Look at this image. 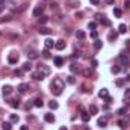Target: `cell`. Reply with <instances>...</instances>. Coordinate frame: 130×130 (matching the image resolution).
<instances>
[{
	"label": "cell",
	"instance_id": "6da1fadb",
	"mask_svg": "<svg viewBox=\"0 0 130 130\" xmlns=\"http://www.w3.org/2000/svg\"><path fill=\"white\" fill-rule=\"evenodd\" d=\"M44 76H46V73H44V71H41V70H39V71H36V73H33V74H32V77L35 79V80H42V79H44Z\"/></svg>",
	"mask_w": 130,
	"mask_h": 130
},
{
	"label": "cell",
	"instance_id": "d6a6232c",
	"mask_svg": "<svg viewBox=\"0 0 130 130\" xmlns=\"http://www.w3.org/2000/svg\"><path fill=\"white\" fill-rule=\"evenodd\" d=\"M27 58H29V59H36V58H38V53L30 52V53H27Z\"/></svg>",
	"mask_w": 130,
	"mask_h": 130
},
{
	"label": "cell",
	"instance_id": "816d5d0a",
	"mask_svg": "<svg viewBox=\"0 0 130 130\" xmlns=\"http://www.w3.org/2000/svg\"><path fill=\"white\" fill-rule=\"evenodd\" d=\"M114 2H115V0H106V3H107V5H114Z\"/></svg>",
	"mask_w": 130,
	"mask_h": 130
},
{
	"label": "cell",
	"instance_id": "277c9868",
	"mask_svg": "<svg viewBox=\"0 0 130 130\" xmlns=\"http://www.w3.org/2000/svg\"><path fill=\"white\" fill-rule=\"evenodd\" d=\"M70 70H71V73H73V74H76V73H79V71H80V67H79V64L73 62V64L70 65Z\"/></svg>",
	"mask_w": 130,
	"mask_h": 130
},
{
	"label": "cell",
	"instance_id": "7c38bea8",
	"mask_svg": "<svg viewBox=\"0 0 130 130\" xmlns=\"http://www.w3.org/2000/svg\"><path fill=\"white\" fill-rule=\"evenodd\" d=\"M80 110H82V120H83L85 123H88V121H89V118H91V116H89V114H88V112H85L82 107H80Z\"/></svg>",
	"mask_w": 130,
	"mask_h": 130
},
{
	"label": "cell",
	"instance_id": "9f6ffc18",
	"mask_svg": "<svg viewBox=\"0 0 130 130\" xmlns=\"http://www.w3.org/2000/svg\"><path fill=\"white\" fill-rule=\"evenodd\" d=\"M0 36H2V33H0Z\"/></svg>",
	"mask_w": 130,
	"mask_h": 130
},
{
	"label": "cell",
	"instance_id": "60d3db41",
	"mask_svg": "<svg viewBox=\"0 0 130 130\" xmlns=\"http://www.w3.org/2000/svg\"><path fill=\"white\" fill-rule=\"evenodd\" d=\"M124 97H126V98H130V88L126 89V92H124Z\"/></svg>",
	"mask_w": 130,
	"mask_h": 130
},
{
	"label": "cell",
	"instance_id": "8fae6325",
	"mask_svg": "<svg viewBox=\"0 0 130 130\" xmlns=\"http://www.w3.org/2000/svg\"><path fill=\"white\" fill-rule=\"evenodd\" d=\"M68 6L70 8H79V6H80V2H79V0H70Z\"/></svg>",
	"mask_w": 130,
	"mask_h": 130
},
{
	"label": "cell",
	"instance_id": "3957f363",
	"mask_svg": "<svg viewBox=\"0 0 130 130\" xmlns=\"http://www.w3.org/2000/svg\"><path fill=\"white\" fill-rule=\"evenodd\" d=\"M39 33H41V35H50V33H52V29H48V27H46V26H39Z\"/></svg>",
	"mask_w": 130,
	"mask_h": 130
},
{
	"label": "cell",
	"instance_id": "4dcf8cb0",
	"mask_svg": "<svg viewBox=\"0 0 130 130\" xmlns=\"http://www.w3.org/2000/svg\"><path fill=\"white\" fill-rule=\"evenodd\" d=\"M52 85H58V88H61V89H62V86H64V83H62V82L59 80V79H55Z\"/></svg>",
	"mask_w": 130,
	"mask_h": 130
},
{
	"label": "cell",
	"instance_id": "7bdbcfd3",
	"mask_svg": "<svg viewBox=\"0 0 130 130\" xmlns=\"http://www.w3.org/2000/svg\"><path fill=\"white\" fill-rule=\"evenodd\" d=\"M83 76H85V77H89V76H91V73H89V70H83Z\"/></svg>",
	"mask_w": 130,
	"mask_h": 130
},
{
	"label": "cell",
	"instance_id": "4fadbf2b",
	"mask_svg": "<svg viewBox=\"0 0 130 130\" xmlns=\"http://www.w3.org/2000/svg\"><path fill=\"white\" fill-rule=\"evenodd\" d=\"M76 36H77V39H80V41H83V39L86 38V35H85L83 30H77V32H76Z\"/></svg>",
	"mask_w": 130,
	"mask_h": 130
},
{
	"label": "cell",
	"instance_id": "ee69618b",
	"mask_svg": "<svg viewBox=\"0 0 130 130\" xmlns=\"http://www.w3.org/2000/svg\"><path fill=\"white\" fill-rule=\"evenodd\" d=\"M89 2H91L92 5H95V6H97V5H100V0H89Z\"/></svg>",
	"mask_w": 130,
	"mask_h": 130
},
{
	"label": "cell",
	"instance_id": "11a10c76",
	"mask_svg": "<svg viewBox=\"0 0 130 130\" xmlns=\"http://www.w3.org/2000/svg\"><path fill=\"white\" fill-rule=\"evenodd\" d=\"M127 80H129V82H130V74H129V76H127Z\"/></svg>",
	"mask_w": 130,
	"mask_h": 130
},
{
	"label": "cell",
	"instance_id": "ba28073f",
	"mask_svg": "<svg viewBox=\"0 0 130 130\" xmlns=\"http://www.w3.org/2000/svg\"><path fill=\"white\" fill-rule=\"evenodd\" d=\"M53 62H55V65L58 67V68H59V67H62V65H64V59H62V58H59V56H56V58L53 59Z\"/></svg>",
	"mask_w": 130,
	"mask_h": 130
},
{
	"label": "cell",
	"instance_id": "d6986e66",
	"mask_svg": "<svg viewBox=\"0 0 130 130\" xmlns=\"http://www.w3.org/2000/svg\"><path fill=\"white\" fill-rule=\"evenodd\" d=\"M26 91H27V85H26V83H21L20 86H18V92L23 94V92H26Z\"/></svg>",
	"mask_w": 130,
	"mask_h": 130
},
{
	"label": "cell",
	"instance_id": "ffe728a7",
	"mask_svg": "<svg viewBox=\"0 0 130 130\" xmlns=\"http://www.w3.org/2000/svg\"><path fill=\"white\" fill-rule=\"evenodd\" d=\"M11 20H12V15H5L0 18V23H6V21H11Z\"/></svg>",
	"mask_w": 130,
	"mask_h": 130
},
{
	"label": "cell",
	"instance_id": "f907efd6",
	"mask_svg": "<svg viewBox=\"0 0 130 130\" xmlns=\"http://www.w3.org/2000/svg\"><path fill=\"white\" fill-rule=\"evenodd\" d=\"M50 6H52V9H58V5H56V3H52Z\"/></svg>",
	"mask_w": 130,
	"mask_h": 130
},
{
	"label": "cell",
	"instance_id": "7402d4cb",
	"mask_svg": "<svg viewBox=\"0 0 130 130\" xmlns=\"http://www.w3.org/2000/svg\"><path fill=\"white\" fill-rule=\"evenodd\" d=\"M97 106H95V104H91V106H89V112H91V115H95V114H97Z\"/></svg>",
	"mask_w": 130,
	"mask_h": 130
},
{
	"label": "cell",
	"instance_id": "4316f807",
	"mask_svg": "<svg viewBox=\"0 0 130 130\" xmlns=\"http://www.w3.org/2000/svg\"><path fill=\"white\" fill-rule=\"evenodd\" d=\"M33 104H35V107H42L44 103H42V100H41V98H36L35 101H33Z\"/></svg>",
	"mask_w": 130,
	"mask_h": 130
},
{
	"label": "cell",
	"instance_id": "9c48e42d",
	"mask_svg": "<svg viewBox=\"0 0 130 130\" xmlns=\"http://www.w3.org/2000/svg\"><path fill=\"white\" fill-rule=\"evenodd\" d=\"M44 44H46V48L48 50V48H53L55 47V41H53V39H46V42H44Z\"/></svg>",
	"mask_w": 130,
	"mask_h": 130
},
{
	"label": "cell",
	"instance_id": "db71d44e",
	"mask_svg": "<svg viewBox=\"0 0 130 130\" xmlns=\"http://www.w3.org/2000/svg\"><path fill=\"white\" fill-rule=\"evenodd\" d=\"M59 130H68V129H67V127H61Z\"/></svg>",
	"mask_w": 130,
	"mask_h": 130
},
{
	"label": "cell",
	"instance_id": "e575fe53",
	"mask_svg": "<svg viewBox=\"0 0 130 130\" xmlns=\"http://www.w3.org/2000/svg\"><path fill=\"white\" fill-rule=\"evenodd\" d=\"M114 14H115V17H118V18H120V17H121V9L120 8H114Z\"/></svg>",
	"mask_w": 130,
	"mask_h": 130
},
{
	"label": "cell",
	"instance_id": "681fc988",
	"mask_svg": "<svg viewBox=\"0 0 130 130\" xmlns=\"http://www.w3.org/2000/svg\"><path fill=\"white\" fill-rule=\"evenodd\" d=\"M106 103H112V98L109 97V95H107V97H106Z\"/></svg>",
	"mask_w": 130,
	"mask_h": 130
},
{
	"label": "cell",
	"instance_id": "7dc6e473",
	"mask_svg": "<svg viewBox=\"0 0 130 130\" xmlns=\"http://www.w3.org/2000/svg\"><path fill=\"white\" fill-rule=\"evenodd\" d=\"M21 73H23V70H15V76H21Z\"/></svg>",
	"mask_w": 130,
	"mask_h": 130
},
{
	"label": "cell",
	"instance_id": "9a60e30c",
	"mask_svg": "<svg viewBox=\"0 0 130 130\" xmlns=\"http://www.w3.org/2000/svg\"><path fill=\"white\" fill-rule=\"evenodd\" d=\"M107 95H109V92H107V89H106V88H103V89H101V91L98 92V97H100V98H106Z\"/></svg>",
	"mask_w": 130,
	"mask_h": 130
},
{
	"label": "cell",
	"instance_id": "83f0119b",
	"mask_svg": "<svg viewBox=\"0 0 130 130\" xmlns=\"http://www.w3.org/2000/svg\"><path fill=\"white\" fill-rule=\"evenodd\" d=\"M120 71H121V67L120 65H114V67H112V73H114V74H118Z\"/></svg>",
	"mask_w": 130,
	"mask_h": 130
},
{
	"label": "cell",
	"instance_id": "bcb514c9",
	"mask_svg": "<svg viewBox=\"0 0 130 130\" xmlns=\"http://www.w3.org/2000/svg\"><path fill=\"white\" fill-rule=\"evenodd\" d=\"M91 36H92L94 39H97V32H95V30H92V32H91Z\"/></svg>",
	"mask_w": 130,
	"mask_h": 130
},
{
	"label": "cell",
	"instance_id": "5bb4252c",
	"mask_svg": "<svg viewBox=\"0 0 130 130\" xmlns=\"http://www.w3.org/2000/svg\"><path fill=\"white\" fill-rule=\"evenodd\" d=\"M44 120H46L47 123H55V115H53V114H46Z\"/></svg>",
	"mask_w": 130,
	"mask_h": 130
},
{
	"label": "cell",
	"instance_id": "2e32d148",
	"mask_svg": "<svg viewBox=\"0 0 130 130\" xmlns=\"http://www.w3.org/2000/svg\"><path fill=\"white\" fill-rule=\"evenodd\" d=\"M27 6H29V3H23L20 8H15V12H23V11L27 9Z\"/></svg>",
	"mask_w": 130,
	"mask_h": 130
},
{
	"label": "cell",
	"instance_id": "c3c4849f",
	"mask_svg": "<svg viewBox=\"0 0 130 130\" xmlns=\"http://www.w3.org/2000/svg\"><path fill=\"white\" fill-rule=\"evenodd\" d=\"M126 8L130 9V0H126Z\"/></svg>",
	"mask_w": 130,
	"mask_h": 130
},
{
	"label": "cell",
	"instance_id": "1f68e13d",
	"mask_svg": "<svg viewBox=\"0 0 130 130\" xmlns=\"http://www.w3.org/2000/svg\"><path fill=\"white\" fill-rule=\"evenodd\" d=\"M47 20H48V18H47L46 15H41V17H39V24H46Z\"/></svg>",
	"mask_w": 130,
	"mask_h": 130
},
{
	"label": "cell",
	"instance_id": "74e56055",
	"mask_svg": "<svg viewBox=\"0 0 130 130\" xmlns=\"http://www.w3.org/2000/svg\"><path fill=\"white\" fill-rule=\"evenodd\" d=\"M11 106L12 107H18V100H11Z\"/></svg>",
	"mask_w": 130,
	"mask_h": 130
},
{
	"label": "cell",
	"instance_id": "f5cc1de1",
	"mask_svg": "<svg viewBox=\"0 0 130 130\" xmlns=\"http://www.w3.org/2000/svg\"><path fill=\"white\" fill-rule=\"evenodd\" d=\"M20 130H29V127H27V126H21V129Z\"/></svg>",
	"mask_w": 130,
	"mask_h": 130
},
{
	"label": "cell",
	"instance_id": "836d02e7",
	"mask_svg": "<svg viewBox=\"0 0 130 130\" xmlns=\"http://www.w3.org/2000/svg\"><path fill=\"white\" fill-rule=\"evenodd\" d=\"M11 121H12V123H18V121H20V116L15 115V114H12V115H11Z\"/></svg>",
	"mask_w": 130,
	"mask_h": 130
},
{
	"label": "cell",
	"instance_id": "cb8c5ba5",
	"mask_svg": "<svg viewBox=\"0 0 130 130\" xmlns=\"http://www.w3.org/2000/svg\"><path fill=\"white\" fill-rule=\"evenodd\" d=\"M127 30V26L126 24H120V27H118V33H126Z\"/></svg>",
	"mask_w": 130,
	"mask_h": 130
},
{
	"label": "cell",
	"instance_id": "d590c367",
	"mask_svg": "<svg viewBox=\"0 0 130 130\" xmlns=\"http://www.w3.org/2000/svg\"><path fill=\"white\" fill-rule=\"evenodd\" d=\"M67 82H68L70 85H74L76 83V79L73 77V76H68V77H67Z\"/></svg>",
	"mask_w": 130,
	"mask_h": 130
},
{
	"label": "cell",
	"instance_id": "d4e9b609",
	"mask_svg": "<svg viewBox=\"0 0 130 130\" xmlns=\"http://www.w3.org/2000/svg\"><path fill=\"white\" fill-rule=\"evenodd\" d=\"M116 36H118V32H110L109 33V41L114 42V39H116Z\"/></svg>",
	"mask_w": 130,
	"mask_h": 130
},
{
	"label": "cell",
	"instance_id": "44dd1931",
	"mask_svg": "<svg viewBox=\"0 0 130 130\" xmlns=\"http://www.w3.org/2000/svg\"><path fill=\"white\" fill-rule=\"evenodd\" d=\"M8 61H9V64H17L18 62V56H9Z\"/></svg>",
	"mask_w": 130,
	"mask_h": 130
},
{
	"label": "cell",
	"instance_id": "5b68a950",
	"mask_svg": "<svg viewBox=\"0 0 130 130\" xmlns=\"http://www.w3.org/2000/svg\"><path fill=\"white\" fill-rule=\"evenodd\" d=\"M97 18L101 21V24H104V26H110V21L106 18V15H97Z\"/></svg>",
	"mask_w": 130,
	"mask_h": 130
},
{
	"label": "cell",
	"instance_id": "f1b7e54d",
	"mask_svg": "<svg viewBox=\"0 0 130 130\" xmlns=\"http://www.w3.org/2000/svg\"><path fill=\"white\" fill-rule=\"evenodd\" d=\"M2 129H3V130H11V123H9V121H5V123L2 124Z\"/></svg>",
	"mask_w": 130,
	"mask_h": 130
},
{
	"label": "cell",
	"instance_id": "8d00e7d4",
	"mask_svg": "<svg viewBox=\"0 0 130 130\" xmlns=\"http://www.w3.org/2000/svg\"><path fill=\"white\" fill-rule=\"evenodd\" d=\"M118 126H120V129H126V126H127V124H126V121L120 120V121H118Z\"/></svg>",
	"mask_w": 130,
	"mask_h": 130
},
{
	"label": "cell",
	"instance_id": "f6af8a7d",
	"mask_svg": "<svg viewBox=\"0 0 130 130\" xmlns=\"http://www.w3.org/2000/svg\"><path fill=\"white\" fill-rule=\"evenodd\" d=\"M126 48L130 50V39H126Z\"/></svg>",
	"mask_w": 130,
	"mask_h": 130
},
{
	"label": "cell",
	"instance_id": "603a6c76",
	"mask_svg": "<svg viewBox=\"0 0 130 130\" xmlns=\"http://www.w3.org/2000/svg\"><path fill=\"white\" fill-rule=\"evenodd\" d=\"M52 92H53L55 95H61V94H62V89H61V88H55V86H52Z\"/></svg>",
	"mask_w": 130,
	"mask_h": 130
},
{
	"label": "cell",
	"instance_id": "52a82bcc",
	"mask_svg": "<svg viewBox=\"0 0 130 130\" xmlns=\"http://www.w3.org/2000/svg\"><path fill=\"white\" fill-rule=\"evenodd\" d=\"M42 11H44V8L41 6V5H39V6H36L35 9H33V17H39L42 14Z\"/></svg>",
	"mask_w": 130,
	"mask_h": 130
},
{
	"label": "cell",
	"instance_id": "8992f818",
	"mask_svg": "<svg viewBox=\"0 0 130 130\" xmlns=\"http://www.w3.org/2000/svg\"><path fill=\"white\" fill-rule=\"evenodd\" d=\"M2 92H3V95H9L11 92H12V86H11V85H5V86L2 88Z\"/></svg>",
	"mask_w": 130,
	"mask_h": 130
},
{
	"label": "cell",
	"instance_id": "b9f144b4",
	"mask_svg": "<svg viewBox=\"0 0 130 130\" xmlns=\"http://www.w3.org/2000/svg\"><path fill=\"white\" fill-rule=\"evenodd\" d=\"M42 55H44V58H50V53H48V50H47V48L42 52Z\"/></svg>",
	"mask_w": 130,
	"mask_h": 130
},
{
	"label": "cell",
	"instance_id": "f546056e",
	"mask_svg": "<svg viewBox=\"0 0 130 130\" xmlns=\"http://www.w3.org/2000/svg\"><path fill=\"white\" fill-rule=\"evenodd\" d=\"M101 47H103V44H101V41H98V39H97V41L94 42V48L95 50H100Z\"/></svg>",
	"mask_w": 130,
	"mask_h": 130
},
{
	"label": "cell",
	"instance_id": "ac0fdd59",
	"mask_svg": "<svg viewBox=\"0 0 130 130\" xmlns=\"http://www.w3.org/2000/svg\"><path fill=\"white\" fill-rule=\"evenodd\" d=\"M106 124H107V118H100V120H98V126L100 127H106Z\"/></svg>",
	"mask_w": 130,
	"mask_h": 130
},
{
	"label": "cell",
	"instance_id": "484cf974",
	"mask_svg": "<svg viewBox=\"0 0 130 130\" xmlns=\"http://www.w3.org/2000/svg\"><path fill=\"white\" fill-rule=\"evenodd\" d=\"M30 70H32V64L30 62H26L23 65V71H30Z\"/></svg>",
	"mask_w": 130,
	"mask_h": 130
},
{
	"label": "cell",
	"instance_id": "ab89813d",
	"mask_svg": "<svg viewBox=\"0 0 130 130\" xmlns=\"http://www.w3.org/2000/svg\"><path fill=\"white\" fill-rule=\"evenodd\" d=\"M95 26H97V24H95L94 21H91V23L88 24V27H89V29H91V30H94V29H95Z\"/></svg>",
	"mask_w": 130,
	"mask_h": 130
},
{
	"label": "cell",
	"instance_id": "7a4b0ae2",
	"mask_svg": "<svg viewBox=\"0 0 130 130\" xmlns=\"http://www.w3.org/2000/svg\"><path fill=\"white\" fill-rule=\"evenodd\" d=\"M65 46H67V42L64 41V39H58V41L55 42V47L58 48V50H64V48H65Z\"/></svg>",
	"mask_w": 130,
	"mask_h": 130
},
{
	"label": "cell",
	"instance_id": "e0dca14e",
	"mask_svg": "<svg viewBox=\"0 0 130 130\" xmlns=\"http://www.w3.org/2000/svg\"><path fill=\"white\" fill-rule=\"evenodd\" d=\"M48 107H50V109H58V107H59V104H58V101H55V100H52V101H50V103H48Z\"/></svg>",
	"mask_w": 130,
	"mask_h": 130
},
{
	"label": "cell",
	"instance_id": "f35d334b",
	"mask_svg": "<svg viewBox=\"0 0 130 130\" xmlns=\"http://www.w3.org/2000/svg\"><path fill=\"white\" fill-rule=\"evenodd\" d=\"M97 65H98L97 59H92V61H91V67H92V68H95V67H97Z\"/></svg>",
	"mask_w": 130,
	"mask_h": 130
},
{
	"label": "cell",
	"instance_id": "30bf717a",
	"mask_svg": "<svg viewBox=\"0 0 130 130\" xmlns=\"http://www.w3.org/2000/svg\"><path fill=\"white\" fill-rule=\"evenodd\" d=\"M120 61H121V64H124V65H129L130 64V59L127 58L126 55H120Z\"/></svg>",
	"mask_w": 130,
	"mask_h": 130
}]
</instances>
